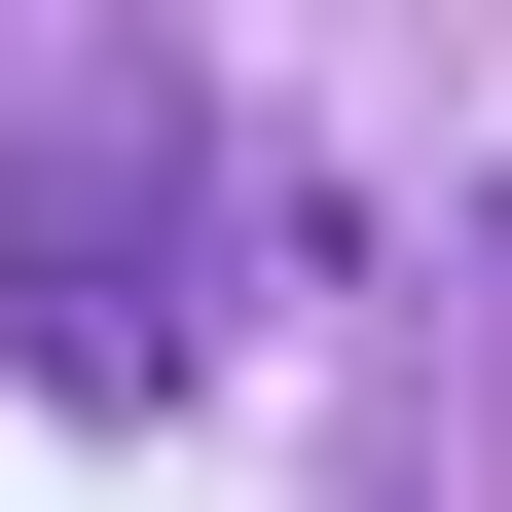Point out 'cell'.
I'll return each mask as SVG.
<instances>
[{
  "label": "cell",
  "instance_id": "1",
  "mask_svg": "<svg viewBox=\"0 0 512 512\" xmlns=\"http://www.w3.org/2000/svg\"><path fill=\"white\" fill-rule=\"evenodd\" d=\"M256 256H293V183L220 147V74H183V37H74V74L0 110V403L183 439L220 330H256Z\"/></svg>",
  "mask_w": 512,
  "mask_h": 512
}]
</instances>
